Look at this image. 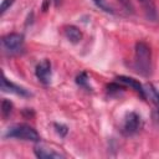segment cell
<instances>
[{"label":"cell","mask_w":159,"mask_h":159,"mask_svg":"<svg viewBox=\"0 0 159 159\" xmlns=\"http://www.w3.org/2000/svg\"><path fill=\"white\" fill-rule=\"evenodd\" d=\"M53 128H55L56 133L60 134L61 137H65L67 134V132H68V128L65 124H61V123H55L53 124Z\"/></svg>","instance_id":"9a60e30c"},{"label":"cell","mask_w":159,"mask_h":159,"mask_svg":"<svg viewBox=\"0 0 159 159\" xmlns=\"http://www.w3.org/2000/svg\"><path fill=\"white\" fill-rule=\"evenodd\" d=\"M93 2L101 9V10H103V11H106V12H111V14H113L114 12V10H113V7L106 1V0H93Z\"/></svg>","instance_id":"5bb4252c"},{"label":"cell","mask_w":159,"mask_h":159,"mask_svg":"<svg viewBox=\"0 0 159 159\" xmlns=\"http://www.w3.org/2000/svg\"><path fill=\"white\" fill-rule=\"evenodd\" d=\"M63 32H65V36L67 37V40L73 42V43H77L82 40V31L77 26H73V25L65 26Z\"/></svg>","instance_id":"9c48e42d"},{"label":"cell","mask_w":159,"mask_h":159,"mask_svg":"<svg viewBox=\"0 0 159 159\" xmlns=\"http://www.w3.org/2000/svg\"><path fill=\"white\" fill-rule=\"evenodd\" d=\"M35 75L37 77V80L43 83V84H48L51 82V77H52V70H51V62L48 60H42L36 65L35 68Z\"/></svg>","instance_id":"5b68a950"},{"label":"cell","mask_w":159,"mask_h":159,"mask_svg":"<svg viewBox=\"0 0 159 159\" xmlns=\"http://www.w3.org/2000/svg\"><path fill=\"white\" fill-rule=\"evenodd\" d=\"M76 83H77L80 87H82V88H84V89H87V91H91V89H92V87L89 86L88 75H87L86 72H81V73L76 77Z\"/></svg>","instance_id":"8fae6325"},{"label":"cell","mask_w":159,"mask_h":159,"mask_svg":"<svg viewBox=\"0 0 159 159\" xmlns=\"http://www.w3.org/2000/svg\"><path fill=\"white\" fill-rule=\"evenodd\" d=\"M117 82H119V83H122V84H124V86H129L130 88H133L138 94H140V97L142 98H147L145 97V91H144V87L137 81V80H134V78H132V77H127V76H119V77H117Z\"/></svg>","instance_id":"52a82bcc"},{"label":"cell","mask_w":159,"mask_h":159,"mask_svg":"<svg viewBox=\"0 0 159 159\" xmlns=\"http://www.w3.org/2000/svg\"><path fill=\"white\" fill-rule=\"evenodd\" d=\"M34 153L40 159H53V158H63L61 153L55 152L53 149H48L43 145H37L34 148Z\"/></svg>","instance_id":"ba28073f"},{"label":"cell","mask_w":159,"mask_h":159,"mask_svg":"<svg viewBox=\"0 0 159 159\" xmlns=\"http://www.w3.org/2000/svg\"><path fill=\"white\" fill-rule=\"evenodd\" d=\"M143 6H144V10H145V14L149 19H155L157 17V11H155V6L153 4L152 0H140Z\"/></svg>","instance_id":"7c38bea8"},{"label":"cell","mask_w":159,"mask_h":159,"mask_svg":"<svg viewBox=\"0 0 159 159\" xmlns=\"http://www.w3.org/2000/svg\"><path fill=\"white\" fill-rule=\"evenodd\" d=\"M144 91H145V97L149 98L154 103V106L157 107L158 114H159V91L153 84H147L144 87Z\"/></svg>","instance_id":"30bf717a"},{"label":"cell","mask_w":159,"mask_h":159,"mask_svg":"<svg viewBox=\"0 0 159 159\" xmlns=\"http://www.w3.org/2000/svg\"><path fill=\"white\" fill-rule=\"evenodd\" d=\"M14 1L15 0H2V2H1V6H0V14L1 15H4L5 14V11L14 4Z\"/></svg>","instance_id":"2e32d148"},{"label":"cell","mask_w":159,"mask_h":159,"mask_svg":"<svg viewBox=\"0 0 159 159\" xmlns=\"http://www.w3.org/2000/svg\"><path fill=\"white\" fill-rule=\"evenodd\" d=\"M142 127V118L138 113L135 112H128L124 118H123V122H122V127H120V130L124 135L127 137H130V135H134Z\"/></svg>","instance_id":"277c9868"},{"label":"cell","mask_w":159,"mask_h":159,"mask_svg":"<svg viewBox=\"0 0 159 159\" xmlns=\"http://www.w3.org/2000/svg\"><path fill=\"white\" fill-rule=\"evenodd\" d=\"M53 2H55V5H56V6H58V5L62 2V0H53Z\"/></svg>","instance_id":"ac0fdd59"},{"label":"cell","mask_w":159,"mask_h":159,"mask_svg":"<svg viewBox=\"0 0 159 159\" xmlns=\"http://www.w3.org/2000/svg\"><path fill=\"white\" fill-rule=\"evenodd\" d=\"M1 45H2V48L7 53H10V55L19 53L24 48V35L17 34V32L7 34V35L2 36Z\"/></svg>","instance_id":"3957f363"},{"label":"cell","mask_w":159,"mask_h":159,"mask_svg":"<svg viewBox=\"0 0 159 159\" xmlns=\"http://www.w3.org/2000/svg\"><path fill=\"white\" fill-rule=\"evenodd\" d=\"M118 1L120 2V5H122L128 12H133V11H134V6H133V4H132L130 0H118Z\"/></svg>","instance_id":"e0dca14e"},{"label":"cell","mask_w":159,"mask_h":159,"mask_svg":"<svg viewBox=\"0 0 159 159\" xmlns=\"http://www.w3.org/2000/svg\"><path fill=\"white\" fill-rule=\"evenodd\" d=\"M1 113L4 118H7L12 113V103L7 99H4L1 102Z\"/></svg>","instance_id":"4fadbf2b"},{"label":"cell","mask_w":159,"mask_h":159,"mask_svg":"<svg viewBox=\"0 0 159 159\" xmlns=\"http://www.w3.org/2000/svg\"><path fill=\"white\" fill-rule=\"evenodd\" d=\"M6 138H16V139H21V140H27V142H40V134L37 133V130L25 123L21 124H15L12 127H10L6 133H5Z\"/></svg>","instance_id":"7a4b0ae2"},{"label":"cell","mask_w":159,"mask_h":159,"mask_svg":"<svg viewBox=\"0 0 159 159\" xmlns=\"http://www.w3.org/2000/svg\"><path fill=\"white\" fill-rule=\"evenodd\" d=\"M134 67L142 76L152 75V51L147 42L138 41L134 48Z\"/></svg>","instance_id":"6da1fadb"},{"label":"cell","mask_w":159,"mask_h":159,"mask_svg":"<svg viewBox=\"0 0 159 159\" xmlns=\"http://www.w3.org/2000/svg\"><path fill=\"white\" fill-rule=\"evenodd\" d=\"M1 89L4 92H10V93H15L17 96H22V97H30L31 96V92H29L25 87H21L19 84H15L14 82L9 81L5 76L2 77V81H1Z\"/></svg>","instance_id":"8992f818"}]
</instances>
